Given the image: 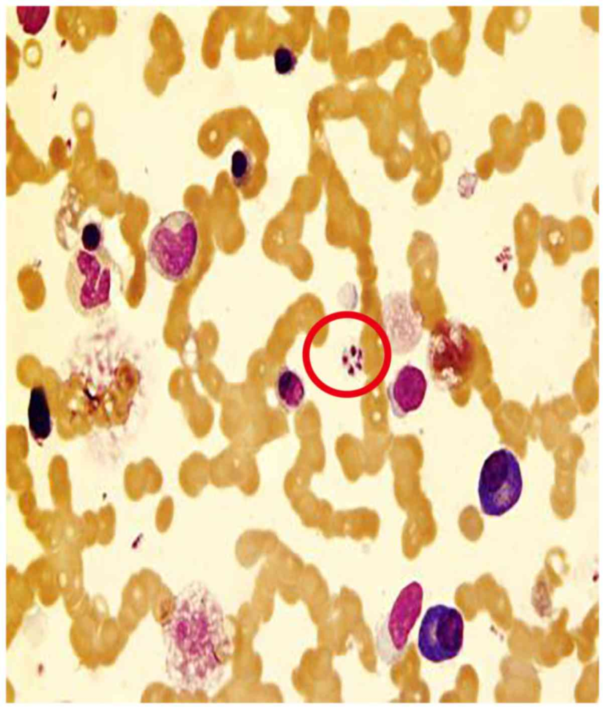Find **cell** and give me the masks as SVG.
Returning <instances> with one entry per match:
<instances>
[{"mask_svg":"<svg viewBox=\"0 0 605 709\" xmlns=\"http://www.w3.org/2000/svg\"><path fill=\"white\" fill-rule=\"evenodd\" d=\"M200 246V231L194 216L175 210L152 229L147 244L148 260L162 278L180 282L191 273Z\"/></svg>","mask_w":605,"mask_h":709,"instance_id":"cell-2","label":"cell"},{"mask_svg":"<svg viewBox=\"0 0 605 709\" xmlns=\"http://www.w3.org/2000/svg\"><path fill=\"white\" fill-rule=\"evenodd\" d=\"M522 490L523 478L516 456L505 448L491 453L483 463L478 481L482 512L502 516L518 503Z\"/></svg>","mask_w":605,"mask_h":709,"instance_id":"cell-4","label":"cell"},{"mask_svg":"<svg viewBox=\"0 0 605 709\" xmlns=\"http://www.w3.org/2000/svg\"><path fill=\"white\" fill-rule=\"evenodd\" d=\"M19 23L24 31L35 34L44 26L49 13V6H18L17 8Z\"/></svg>","mask_w":605,"mask_h":709,"instance_id":"cell-9","label":"cell"},{"mask_svg":"<svg viewBox=\"0 0 605 709\" xmlns=\"http://www.w3.org/2000/svg\"><path fill=\"white\" fill-rule=\"evenodd\" d=\"M113 265L104 246L94 252L82 247L74 251L67 269L65 289L77 313L94 318L107 310L110 305Z\"/></svg>","mask_w":605,"mask_h":709,"instance_id":"cell-3","label":"cell"},{"mask_svg":"<svg viewBox=\"0 0 605 709\" xmlns=\"http://www.w3.org/2000/svg\"><path fill=\"white\" fill-rule=\"evenodd\" d=\"M296 57L292 51L285 46H279L274 53L276 71L281 75L290 73L296 65Z\"/></svg>","mask_w":605,"mask_h":709,"instance_id":"cell-12","label":"cell"},{"mask_svg":"<svg viewBox=\"0 0 605 709\" xmlns=\"http://www.w3.org/2000/svg\"><path fill=\"white\" fill-rule=\"evenodd\" d=\"M166 672L184 692H207L221 681L231 644L222 609L204 583L194 581L175 598L165 627Z\"/></svg>","mask_w":605,"mask_h":709,"instance_id":"cell-1","label":"cell"},{"mask_svg":"<svg viewBox=\"0 0 605 709\" xmlns=\"http://www.w3.org/2000/svg\"><path fill=\"white\" fill-rule=\"evenodd\" d=\"M427 390L423 371L412 365L404 366L392 384L389 399L396 416L403 417L417 410L422 404Z\"/></svg>","mask_w":605,"mask_h":709,"instance_id":"cell-7","label":"cell"},{"mask_svg":"<svg viewBox=\"0 0 605 709\" xmlns=\"http://www.w3.org/2000/svg\"><path fill=\"white\" fill-rule=\"evenodd\" d=\"M422 600V588L413 582L401 591L393 606L389 631L397 650H401L406 644L409 633L420 614Z\"/></svg>","mask_w":605,"mask_h":709,"instance_id":"cell-6","label":"cell"},{"mask_svg":"<svg viewBox=\"0 0 605 709\" xmlns=\"http://www.w3.org/2000/svg\"><path fill=\"white\" fill-rule=\"evenodd\" d=\"M231 172L238 186H245L252 174V162L249 156L243 150L234 152L231 157Z\"/></svg>","mask_w":605,"mask_h":709,"instance_id":"cell-10","label":"cell"},{"mask_svg":"<svg viewBox=\"0 0 605 709\" xmlns=\"http://www.w3.org/2000/svg\"><path fill=\"white\" fill-rule=\"evenodd\" d=\"M82 247L87 251L94 252L103 245V233L100 226L95 222L86 224L81 234Z\"/></svg>","mask_w":605,"mask_h":709,"instance_id":"cell-11","label":"cell"},{"mask_svg":"<svg viewBox=\"0 0 605 709\" xmlns=\"http://www.w3.org/2000/svg\"><path fill=\"white\" fill-rule=\"evenodd\" d=\"M464 640V620L455 608L437 604L428 609L418 634L421 655L432 663L456 657Z\"/></svg>","mask_w":605,"mask_h":709,"instance_id":"cell-5","label":"cell"},{"mask_svg":"<svg viewBox=\"0 0 605 709\" xmlns=\"http://www.w3.org/2000/svg\"><path fill=\"white\" fill-rule=\"evenodd\" d=\"M277 390L281 401L290 408L299 406L305 395L301 379L295 372L289 369L283 370L279 373Z\"/></svg>","mask_w":605,"mask_h":709,"instance_id":"cell-8","label":"cell"}]
</instances>
